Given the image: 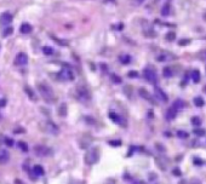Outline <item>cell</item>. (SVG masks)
I'll return each instance as SVG.
<instances>
[{
    "instance_id": "277c9868",
    "label": "cell",
    "mask_w": 206,
    "mask_h": 184,
    "mask_svg": "<svg viewBox=\"0 0 206 184\" xmlns=\"http://www.w3.org/2000/svg\"><path fill=\"white\" fill-rule=\"evenodd\" d=\"M60 78L62 79V80H64V81H73L74 80V73H73V70L70 69V68H62L61 69V72H60Z\"/></svg>"
},
{
    "instance_id": "7c38bea8",
    "label": "cell",
    "mask_w": 206,
    "mask_h": 184,
    "mask_svg": "<svg viewBox=\"0 0 206 184\" xmlns=\"http://www.w3.org/2000/svg\"><path fill=\"white\" fill-rule=\"evenodd\" d=\"M10 159V154L7 150H1L0 152V164L1 165H5Z\"/></svg>"
},
{
    "instance_id": "ba28073f",
    "label": "cell",
    "mask_w": 206,
    "mask_h": 184,
    "mask_svg": "<svg viewBox=\"0 0 206 184\" xmlns=\"http://www.w3.org/2000/svg\"><path fill=\"white\" fill-rule=\"evenodd\" d=\"M15 63L17 64V65H26L27 63H28V56L26 55V53H23V52H21V53H18L17 56H16V60H15Z\"/></svg>"
},
{
    "instance_id": "4fadbf2b",
    "label": "cell",
    "mask_w": 206,
    "mask_h": 184,
    "mask_svg": "<svg viewBox=\"0 0 206 184\" xmlns=\"http://www.w3.org/2000/svg\"><path fill=\"white\" fill-rule=\"evenodd\" d=\"M33 173H34L35 176H44L45 171H44V168L40 165H35L34 167H33Z\"/></svg>"
},
{
    "instance_id": "30bf717a",
    "label": "cell",
    "mask_w": 206,
    "mask_h": 184,
    "mask_svg": "<svg viewBox=\"0 0 206 184\" xmlns=\"http://www.w3.org/2000/svg\"><path fill=\"white\" fill-rule=\"evenodd\" d=\"M11 22H12V15H11V13L4 12V13L0 16V23H1V24L6 26V24H9V23H11Z\"/></svg>"
},
{
    "instance_id": "d590c367",
    "label": "cell",
    "mask_w": 206,
    "mask_h": 184,
    "mask_svg": "<svg viewBox=\"0 0 206 184\" xmlns=\"http://www.w3.org/2000/svg\"><path fill=\"white\" fill-rule=\"evenodd\" d=\"M192 121H193V123H194L195 126H200V120H199L198 118H193V120H192Z\"/></svg>"
},
{
    "instance_id": "8992f818",
    "label": "cell",
    "mask_w": 206,
    "mask_h": 184,
    "mask_svg": "<svg viewBox=\"0 0 206 184\" xmlns=\"http://www.w3.org/2000/svg\"><path fill=\"white\" fill-rule=\"evenodd\" d=\"M34 153L38 156H50L52 154V150L45 145H36L34 147Z\"/></svg>"
},
{
    "instance_id": "d6a6232c",
    "label": "cell",
    "mask_w": 206,
    "mask_h": 184,
    "mask_svg": "<svg viewBox=\"0 0 206 184\" xmlns=\"http://www.w3.org/2000/svg\"><path fill=\"white\" fill-rule=\"evenodd\" d=\"M5 143L7 144V147H12L13 145V141L10 138H5Z\"/></svg>"
},
{
    "instance_id": "e0dca14e",
    "label": "cell",
    "mask_w": 206,
    "mask_h": 184,
    "mask_svg": "<svg viewBox=\"0 0 206 184\" xmlns=\"http://www.w3.org/2000/svg\"><path fill=\"white\" fill-rule=\"evenodd\" d=\"M183 105H184V103L181 101V99H177V101H175V103L172 104V107L178 112V110H181L182 108H183Z\"/></svg>"
},
{
    "instance_id": "83f0119b",
    "label": "cell",
    "mask_w": 206,
    "mask_h": 184,
    "mask_svg": "<svg viewBox=\"0 0 206 184\" xmlns=\"http://www.w3.org/2000/svg\"><path fill=\"white\" fill-rule=\"evenodd\" d=\"M175 38H176V34H175L173 31H170V33H167V34H166V39H167L169 41L175 40Z\"/></svg>"
},
{
    "instance_id": "52a82bcc",
    "label": "cell",
    "mask_w": 206,
    "mask_h": 184,
    "mask_svg": "<svg viewBox=\"0 0 206 184\" xmlns=\"http://www.w3.org/2000/svg\"><path fill=\"white\" fill-rule=\"evenodd\" d=\"M109 118H110V120H112L113 123H118V125H120V126H124V127H125L126 121H125V119H124L123 116H120L119 114H116V113H114V112H110V113H109Z\"/></svg>"
},
{
    "instance_id": "4dcf8cb0",
    "label": "cell",
    "mask_w": 206,
    "mask_h": 184,
    "mask_svg": "<svg viewBox=\"0 0 206 184\" xmlns=\"http://www.w3.org/2000/svg\"><path fill=\"white\" fill-rule=\"evenodd\" d=\"M109 144H112L113 147H119L121 144V142L120 141H109Z\"/></svg>"
},
{
    "instance_id": "8d00e7d4",
    "label": "cell",
    "mask_w": 206,
    "mask_h": 184,
    "mask_svg": "<svg viewBox=\"0 0 206 184\" xmlns=\"http://www.w3.org/2000/svg\"><path fill=\"white\" fill-rule=\"evenodd\" d=\"M129 76H131V78H137L138 73L137 72H130V73H129Z\"/></svg>"
},
{
    "instance_id": "7a4b0ae2",
    "label": "cell",
    "mask_w": 206,
    "mask_h": 184,
    "mask_svg": "<svg viewBox=\"0 0 206 184\" xmlns=\"http://www.w3.org/2000/svg\"><path fill=\"white\" fill-rule=\"evenodd\" d=\"M100 159V153L97 148H91L87 150V153L85 155V162L86 165H95Z\"/></svg>"
},
{
    "instance_id": "74e56055",
    "label": "cell",
    "mask_w": 206,
    "mask_h": 184,
    "mask_svg": "<svg viewBox=\"0 0 206 184\" xmlns=\"http://www.w3.org/2000/svg\"><path fill=\"white\" fill-rule=\"evenodd\" d=\"M131 1H132L135 5H141V4H142L144 0H131Z\"/></svg>"
},
{
    "instance_id": "5bb4252c",
    "label": "cell",
    "mask_w": 206,
    "mask_h": 184,
    "mask_svg": "<svg viewBox=\"0 0 206 184\" xmlns=\"http://www.w3.org/2000/svg\"><path fill=\"white\" fill-rule=\"evenodd\" d=\"M176 115H177V110H176L173 107H171V108L167 110V113H166V119H167V120H172V119L176 118Z\"/></svg>"
},
{
    "instance_id": "7402d4cb",
    "label": "cell",
    "mask_w": 206,
    "mask_h": 184,
    "mask_svg": "<svg viewBox=\"0 0 206 184\" xmlns=\"http://www.w3.org/2000/svg\"><path fill=\"white\" fill-rule=\"evenodd\" d=\"M194 104H195V107H203L204 105V99L201 98V97H195L194 98Z\"/></svg>"
},
{
    "instance_id": "5b68a950",
    "label": "cell",
    "mask_w": 206,
    "mask_h": 184,
    "mask_svg": "<svg viewBox=\"0 0 206 184\" xmlns=\"http://www.w3.org/2000/svg\"><path fill=\"white\" fill-rule=\"evenodd\" d=\"M143 75H144L145 80H147V81H149V83H152V84H154V83L156 81V79H158L155 70H154V69H152V68H149V67H148V68H145V69L143 70Z\"/></svg>"
},
{
    "instance_id": "603a6c76",
    "label": "cell",
    "mask_w": 206,
    "mask_h": 184,
    "mask_svg": "<svg viewBox=\"0 0 206 184\" xmlns=\"http://www.w3.org/2000/svg\"><path fill=\"white\" fill-rule=\"evenodd\" d=\"M42 52H44V55H46V56H50V55H52V53H53V50H52V47L44 46V47H42Z\"/></svg>"
},
{
    "instance_id": "1f68e13d",
    "label": "cell",
    "mask_w": 206,
    "mask_h": 184,
    "mask_svg": "<svg viewBox=\"0 0 206 184\" xmlns=\"http://www.w3.org/2000/svg\"><path fill=\"white\" fill-rule=\"evenodd\" d=\"M112 80H113L114 83H118V84L121 83V79H120L119 76H116V75H112Z\"/></svg>"
},
{
    "instance_id": "44dd1931",
    "label": "cell",
    "mask_w": 206,
    "mask_h": 184,
    "mask_svg": "<svg viewBox=\"0 0 206 184\" xmlns=\"http://www.w3.org/2000/svg\"><path fill=\"white\" fill-rule=\"evenodd\" d=\"M161 15L163 16H169L170 15V5L169 4L164 5V7L161 9Z\"/></svg>"
},
{
    "instance_id": "ffe728a7",
    "label": "cell",
    "mask_w": 206,
    "mask_h": 184,
    "mask_svg": "<svg viewBox=\"0 0 206 184\" xmlns=\"http://www.w3.org/2000/svg\"><path fill=\"white\" fill-rule=\"evenodd\" d=\"M120 62L123 64H129L131 62V57L129 55H123V56H120Z\"/></svg>"
},
{
    "instance_id": "484cf974",
    "label": "cell",
    "mask_w": 206,
    "mask_h": 184,
    "mask_svg": "<svg viewBox=\"0 0 206 184\" xmlns=\"http://www.w3.org/2000/svg\"><path fill=\"white\" fill-rule=\"evenodd\" d=\"M24 90H26V92L28 93L29 98H32L33 101H35V94H34V92L32 91V90H29V87H24Z\"/></svg>"
},
{
    "instance_id": "2e32d148",
    "label": "cell",
    "mask_w": 206,
    "mask_h": 184,
    "mask_svg": "<svg viewBox=\"0 0 206 184\" xmlns=\"http://www.w3.org/2000/svg\"><path fill=\"white\" fill-rule=\"evenodd\" d=\"M192 79L194 83H199L200 81V72L199 70H193L192 72Z\"/></svg>"
},
{
    "instance_id": "cb8c5ba5",
    "label": "cell",
    "mask_w": 206,
    "mask_h": 184,
    "mask_svg": "<svg viewBox=\"0 0 206 184\" xmlns=\"http://www.w3.org/2000/svg\"><path fill=\"white\" fill-rule=\"evenodd\" d=\"M163 74H164V76H166V78H171L172 76V70L170 67H166L165 69H164V72H163Z\"/></svg>"
},
{
    "instance_id": "d6986e66",
    "label": "cell",
    "mask_w": 206,
    "mask_h": 184,
    "mask_svg": "<svg viewBox=\"0 0 206 184\" xmlns=\"http://www.w3.org/2000/svg\"><path fill=\"white\" fill-rule=\"evenodd\" d=\"M139 94H141V96H142V97H143L144 99H147V101H149V102H152V98H150V94H149L148 92L145 91L144 89H141V90H139Z\"/></svg>"
},
{
    "instance_id": "d4e9b609",
    "label": "cell",
    "mask_w": 206,
    "mask_h": 184,
    "mask_svg": "<svg viewBox=\"0 0 206 184\" xmlns=\"http://www.w3.org/2000/svg\"><path fill=\"white\" fill-rule=\"evenodd\" d=\"M156 60H158V61H159V62L167 61V60H169V55H166V53H163V55H159Z\"/></svg>"
},
{
    "instance_id": "4316f807",
    "label": "cell",
    "mask_w": 206,
    "mask_h": 184,
    "mask_svg": "<svg viewBox=\"0 0 206 184\" xmlns=\"http://www.w3.org/2000/svg\"><path fill=\"white\" fill-rule=\"evenodd\" d=\"M18 147H20V149H22L23 152H28V147H27V144H26L24 142H20V143H18Z\"/></svg>"
},
{
    "instance_id": "ab89813d",
    "label": "cell",
    "mask_w": 206,
    "mask_h": 184,
    "mask_svg": "<svg viewBox=\"0 0 206 184\" xmlns=\"http://www.w3.org/2000/svg\"><path fill=\"white\" fill-rule=\"evenodd\" d=\"M188 42H189V40H184V41H179L178 44H179V45H186V44H188Z\"/></svg>"
},
{
    "instance_id": "3957f363",
    "label": "cell",
    "mask_w": 206,
    "mask_h": 184,
    "mask_svg": "<svg viewBox=\"0 0 206 184\" xmlns=\"http://www.w3.org/2000/svg\"><path fill=\"white\" fill-rule=\"evenodd\" d=\"M76 97H78V99L81 101V102H87V101L91 99L90 92L87 91V89L84 87V86H79V87L76 89Z\"/></svg>"
},
{
    "instance_id": "f35d334b",
    "label": "cell",
    "mask_w": 206,
    "mask_h": 184,
    "mask_svg": "<svg viewBox=\"0 0 206 184\" xmlns=\"http://www.w3.org/2000/svg\"><path fill=\"white\" fill-rule=\"evenodd\" d=\"M194 162L198 165V166H201V164H203V160H199V159H195L194 160Z\"/></svg>"
},
{
    "instance_id": "f546056e",
    "label": "cell",
    "mask_w": 206,
    "mask_h": 184,
    "mask_svg": "<svg viewBox=\"0 0 206 184\" xmlns=\"http://www.w3.org/2000/svg\"><path fill=\"white\" fill-rule=\"evenodd\" d=\"M193 132H194L195 134H198V136H204V134H205V130H203V128H201V130L197 128V130H194Z\"/></svg>"
},
{
    "instance_id": "6da1fadb",
    "label": "cell",
    "mask_w": 206,
    "mask_h": 184,
    "mask_svg": "<svg viewBox=\"0 0 206 184\" xmlns=\"http://www.w3.org/2000/svg\"><path fill=\"white\" fill-rule=\"evenodd\" d=\"M38 90L40 92V94H41V97L46 101V102H55V93L52 91V89L49 86V85H46L45 83H39L38 84Z\"/></svg>"
},
{
    "instance_id": "e575fe53",
    "label": "cell",
    "mask_w": 206,
    "mask_h": 184,
    "mask_svg": "<svg viewBox=\"0 0 206 184\" xmlns=\"http://www.w3.org/2000/svg\"><path fill=\"white\" fill-rule=\"evenodd\" d=\"M53 40L57 42V44H61V45H67V42L66 41H62V40H58V38H55L53 36Z\"/></svg>"
},
{
    "instance_id": "9a60e30c",
    "label": "cell",
    "mask_w": 206,
    "mask_h": 184,
    "mask_svg": "<svg viewBox=\"0 0 206 184\" xmlns=\"http://www.w3.org/2000/svg\"><path fill=\"white\" fill-rule=\"evenodd\" d=\"M21 33L22 34H28V33H31L32 31V26L31 24H28V23H23L22 26H21Z\"/></svg>"
},
{
    "instance_id": "8fae6325",
    "label": "cell",
    "mask_w": 206,
    "mask_h": 184,
    "mask_svg": "<svg viewBox=\"0 0 206 184\" xmlns=\"http://www.w3.org/2000/svg\"><path fill=\"white\" fill-rule=\"evenodd\" d=\"M155 96L158 97V99H160L163 102H167V94L163 91L160 87H155Z\"/></svg>"
},
{
    "instance_id": "ac0fdd59",
    "label": "cell",
    "mask_w": 206,
    "mask_h": 184,
    "mask_svg": "<svg viewBox=\"0 0 206 184\" xmlns=\"http://www.w3.org/2000/svg\"><path fill=\"white\" fill-rule=\"evenodd\" d=\"M58 114H60L61 116H66V115H67V104H66V103H62V104H61V107H60V109H58Z\"/></svg>"
},
{
    "instance_id": "836d02e7",
    "label": "cell",
    "mask_w": 206,
    "mask_h": 184,
    "mask_svg": "<svg viewBox=\"0 0 206 184\" xmlns=\"http://www.w3.org/2000/svg\"><path fill=\"white\" fill-rule=\"evenodd\" d=\"M12 28H10V27H9V28H6V29H5V31H4V35H5V36H7V35H10V34H12Z\"/></svg>"
},
{
    "instance_id": "f1b7e54d",
    "label": "cell",
    "mask_w": 206,
    "mask_h": 184,
    "mask_svg": "<svg viewBox=\"0 0 206 184\" xmlns=\"http://www.w3.org/2000/svg\"><path fill=\"white\" fill-rule=\"evenodd\" d=\"M177 136H178L179 138H187V137H188V133L184 132V131H178V132H177Z\"/></svg>"
},
{
    "instance_id": "9c48e42d",
    "label": "cell",
    "mask_w": 206,
    "mask_h": 184,
    "mask_svg": "<svg viewBox=\"0 0 206 184\" xmlns=\"http://www.w3.org/2000/svg\"><path fill=\"white\" fill-rule=\"evenodd\" d=\"M46 130H47V132H50L51 134H57L58 133V126L56 125L55 123H52V121H47L46 123Z\"/></svg>"
}]
</instances>
